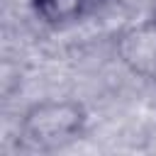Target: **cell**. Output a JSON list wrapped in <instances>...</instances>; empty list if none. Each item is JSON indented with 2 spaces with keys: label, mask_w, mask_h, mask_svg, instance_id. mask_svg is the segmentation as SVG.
Instances as JSON below:
<instances>
[{
  "label": "cell",
  "mask_w": 156,
  "mask_h": 156,
  "mask_svg": "<svg viewBox=\"0 0 156 156\" xmlns=\"http://www.w3.org/2000/svg\"><path fill=\"white\" fill-rule=\"evenodd\" d=\"M27 2L34 17L41 24L54 27V29L80 22L90 10V0H27Z\"/></svg>",
  "instance_id": "cell-3"
},
{
  "label": "cell",
  "mask_w": 156,
  "mask_h": 156,
  "mask_svg": "<svg viewBox=\"0 0 156 156\" xmlns=\"http://www.w3.org/2000/svg\"><path fill=\"white\" fill-rule=\"evenodd\" d=\"M119 56L134 73L149 76L156 71V15L119 39Z\"/></svg>",
  "instance_id": "cell-2"
},
{
  "label": "cell",
  "mask_w": 156,
  "mask_h": 156,
  "mask_svg": "<svg viewBox=\"0 0 156 156\" xmlns=\"http://www.w3.org/2000/svg\"><path fill=\"white\" fill-rule=\"evenodd\" d=\"M88 107L71 98H46L24 107L20 117V139L39 154L61 151L88 132Z\"/></svg>",
  "instance_id": "cell-1"
}]
</instances>
